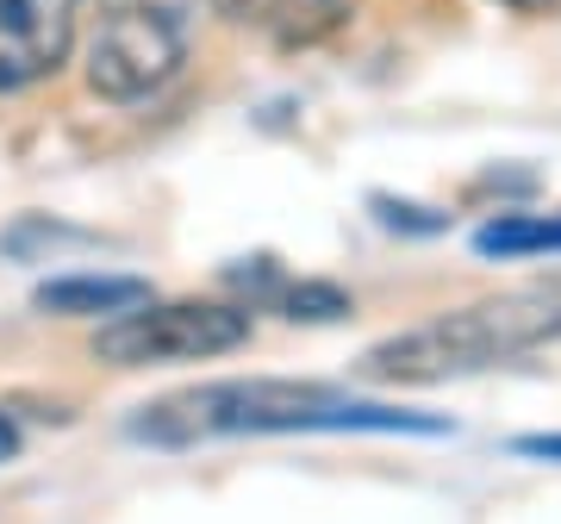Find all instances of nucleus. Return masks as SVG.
<instances>
[{
  "instance_id": "7",
  "label": "nucleus",
  "mask_w": 561,
  "mask_h": 524,
  "mask_svg": "<svg viewBox=\"0 0 561 524\" xmlns=\"http://www.w3.org/2000/svg\"><path fill=\"white\" fill-rule=\"evenodd\" d=\"M474 250L500 262L518 257H561V213H500L474 231Z\"/></svg>"
},
{
  "instance_id": "11",
  "label": "nucleus",
  "mask_w": 561,
  "mask_h": 524,
  "mask_svg": "<svg viewBox=\"0 0 561 524\" xmlns=\"http://www.w3.org/2000/svg\"><path fill=\"white\" fill-rule=\"evenodd\" d=\"M518 456H537V463H561V431H542V437H518Z\"/></svg>"
},
{
  "instance_id": "4",
  "label": "nucleus",
  "mask_w": 561,
  "mask_h": 524,
  "mask_svg": "<svg viewBox=\"0 0 561 524\" xmlns=\"http://www.w3.org/2000/svg\"><path fill=\"white\" fill-rule=\"evenodd\" d=\"M256 331L250 306L225 300H144L94 331V356L113 368H150V363H213L243 350Z\"/></svg>"
},
{
  "instance_id": "2",
  "label": "nucleus",
  "mask_w": 561,
  "mask_h": 524,
  "mask_svg": "<svg viewBox=\"0 0 561 524\" xmlns=\"http://www.w3.org/2000/svg\"><path fill=\"white\" fill-rule=\"evenodd\" d=\"M561 338V300L556 294H500V300L461 306L443 319L405 324L393 338L362 350V375L387 387H437L456 375H481L493 363L530 356Z\"/></svg>"
},
{
  "instance_id": "13",
  "label": "nucleus",
  "mask_w": 561,
  "mask_h": 524,
  "mask_svg": "<svg viewBox=\"0 0 561 524\" xmlns=\"http://www.w3.org/2000/svg\"><path fill=\"white\" fill-rule=\"evenodd\" d=\"M505 7H537V0H505Z\"/></svg>"
},
{
  "instance_id": "6",
  "label": "nucleus",
  "mask_w": 561,
  "mask_h": 524,
  "mask_svg": "<svg viewBox=\"0 0 561 524\" xmlns=\"http://www.w3.org/2000/svg\"><path fill=\"white\" fill-rule=\"evenodd\" d=\"M150 300V287L131 282V275H57V282L38 287V306L57 312V319H119L131 306Z\"/></svg>"
},
{
  "instance_id": "8",
  "label": "nucleus",
  "mask_w": 561,
  "mask_h": 524,
  "mask_svg": "<svg viewBox=\"0 0 561 524\" xmlns=\"http://www.w3.org/2000/svg\"><path fill=\"white\" fill-rule=\"evenodd\" d=\"M275 306L287 319H306V324H331L350 312V294L331 282H275Z\"/></svg>"
},
{
  "instance_id": "1",
  "label": "nucleus",
  "mask_w": 561,
  "mask_h": 524,
  "mask_svg": "<svg viewBox=\"0 0 561 524\" xmlns=\"http://www.w3.org/2000/svg\"><path fill=\"white\" fill-rule=\"evenodd\" d=\"M280 431H419V437H443L449 419L400 412V406H362L319 381H275V375L187 387V394H169L131 419V437L162 449L213 444V437H280Z\"/></svg>"
},
{
  "instance_id": "3",
  "label": "nucleus",
  "mask_w": 561,
  "mask_h": 524,
  "mask_svg": "<svg viewBox=\"0 0 561 524\" xmlns=\"http://www.w3.org/2000/svg\"><path fill=\"white\" fill-rule=\"evenodd\" d=\"M181 62H187V25H181L175 7L169 0H119L88 32L81 76L101 101L131 106L162 94L181 76Z\"/></svg>"
},
{
  "instance_id": "10",
  "label": "nucleus",
  "mask_w": 561,
  "mask_h": 524,
  "mask_svg": "<svg viewBox=\"0 0 561 524\" xmlns=\"http://www.w3.org/2000/svg\"><path fill=\"white\" fill-rule=\"evenodd\" d=\"M219 20H231V25H275L294 0H206Z\"/></svg>"
},
{
  "instance_id": "9",
  "label": "nucleus",
  "mask_w": 561,
  "mask_h": 524,
  "mask_svg": "<svg viewBox=\"0 0 561 524\" xmlns=\"http://www.w3.org/2000/svg\"><path fill=\"white\" fill-rule=\"evenodd\" d=\"M375 219L387 225V231H419V238H431V231H449V213H437V206H419V201H393V194H375Z\"/></svg>"
},
{
  "instance_id": "5",
  "label": "nucleus",
  "mask_w": 561,
  "mask_h": 524,
  "mask_svg": "<svg viewBox=\"0 0 561 524\" xmlns=\"http://www.w3.org/2000/svg\"><path fill=\"white\" fill-rule=\"evenodd\" d=\"M76 50V0H0V94L50 81Z\"/></svg>"
},
{
  "instance_id": "12",
  "label": "nucleus",
  "mask_w": 561,
  "mask_h": 524,
  "mask_svg": "<svg viewBox=\"0 0 561 524\" xmlns=\"http://www.w3.org/2000/svg\"><path fill=\"white\" fill-rule=\"evenodd\" d=\"M20 424H13V412H0V463H13V456H20Z\"/></svg>"
}]
</instances>
